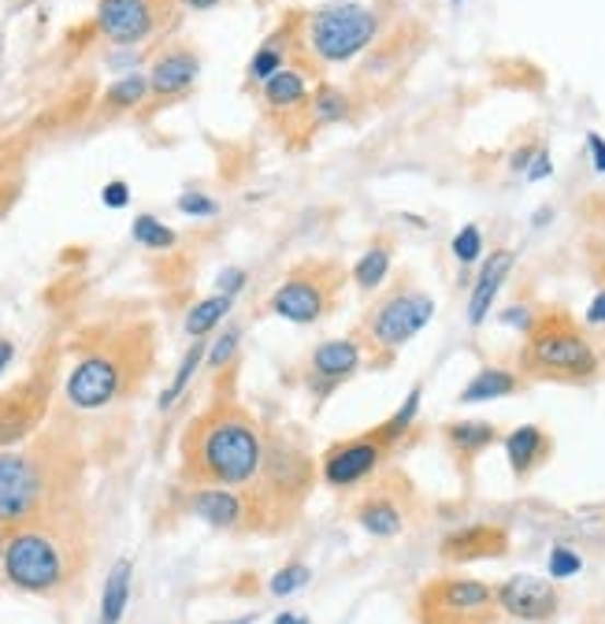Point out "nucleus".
I'll use <instances>...</instances> for the list:
<instances>
[{"mask_svg": "<svg viewBox=\"0 0 605 624\" xmlns=\"http://www.w3.org/2000/svg\"><path fill=\"white\" fill-rule=\"evenodd\" d=\"M86 562L90 543L71 506L12 528V532H4V546H0L4 580L15 591L37 594V599H56V594L74 588L79 576L86 573Z\"/></svg>", "mask_w": 605, "mask_h": 624, "instance_id": "nucleus-1", "label": "nucleus"}, {"mask_svg": "<svg viewBox=\"0 0 605 624\" xmlns=\"http://www.w3.org/2000/svg\"><path fill=\"white\" fill-rule=\"evenodd\" d=\"M260 424L238 402L220 398L190 424L183 439V472L201 487H249L264 469Z\"/></svg>", "mask_w": 605, "mask_h": 624, "instance_id": "nucleus-2", "label": "nucleus"}, {"mask_svg": "<svg viewBox=\"0 0 605 624\" xmlns=\"http://www.w3.org/2000/svg\"><path fill=\"white\" fill-rule=\"evenodd\" d=\"M71 453L56 439L26 450H0V528L12 532L71 506Z\"/></svg>", "mask_w": 605, "mask_h": 624, "instance_id": "nucleus-3", "label": "nucleus"}, {"mask_svg": "<svg viewBox=\"0 0 605 624\" xmlns=\"http://www.w3.org/2000/svg\"><path fill=\"white\" fill-rule=\"evenodd\" d=\"M516 372L538 383L583 386L602 375V354L575 316L565 309H543L535 327L524 335L516 354Z\"/></svg>", "mask_w": 605, "mask_h": 624, "instance_id": "nucleus-4", "label": "nucleus"}, {"mask_svg": "<svg viewBox=\"0 0 605 624\" xmlns=\"http://www.w3.org/2000/svg\"><path fill=\"white\" fill-rule=\"evenodd\" d=\"M149 368V331L130 327L127 335L93 346L71 365L63 380V398L79 413H97L119 402Z\"/></svg>", "mask_w": 605, "mask_h": 624, "instance_id": "nucleus-5", "label": "nucleus"}, {"mask_svg": "<svg viewBox=\"0 0 605 624\" xmlns=\"http://www.w3.org/2000/svg\"><path fill=\"white\" fill-rule=\"evenodd\" d=\"M434 309H439L434 294H428V290L416 287L409 279H398L391 282V287H383L380 294L372 298V305L361 312V320H357L353 327V338L364 346L368 361L375 368H386L394 365V357H398L420 331H428V324L434 320Z\"/></svg>", "mask_w": 605, "mask_h": 624, "instance_id": "nucleus-6", "label": "nucleus"}, {"mask_svg": "<svg viewBox=\"0 0 605 624\" xmlns=\"http://www.w3.org/2000/svg\"><path fill=\"white\" fill-rule=\"evenodd\" d=\"M312 479H316V461L298 442L271 439L260 476L253 479L257 490L245 495L249 498V528H257V520H276V528L290 524V517L312 490Z\"/></svg>", "mask_w": 605, "mask_h": 624, "instance_id": "nucleus-7", "label": "nucleus"}, {"mask_svg": "<svg viewBox=\"0 0 605 624\" xmlns=\"http://www.w3.org/2000/svg\"><path fill=\"white\" fill-rule=\"evenodd\" d=\"M383 15L361 0H335L305 15V49L319 63H353L380 42Z\"/></svg>", "mask_w": 605, "mask_h": 624, "instance_id": "nucleus-8", "label": "nucleus"}, {"mask_svg": "<svg viewBox=\"0 0 605 624\" xmlns=\"http://www.w3.org/2000/svg\"><path fill=\"white\" fill-rule=\"evenodd\" d=\"M346 271L335 261H305L287 271V279L268 298V309L279 320L298 327H312L319 320L335 316L346 294Z\"/></svg>", "mask_w": 605, "mask_h": 624, "instance_id": "nucleus-9", "label": "nucleus"}, {"mask_svg": "<svg viewBox=\"0 0 605 624\" xmlns=\"http://www.w3.org/2000/svg\"><path fill=\"white\" fill-rule=\"evenodd\" d=\"M498 594L476 576H434L416 594V621L420 624H495Z\"/></svg>", "mask_w": 605, "mask_h": 624, "instance_id": "nucleus-10", "label": "nucleus"}, {"mask_svg": "<svg viewBox=\"0 0 605 624\" xmlns=\"http://www.w3.org/2000/svg\"><path fill=\"white\" fill-rule=\"evenodd\" d=\"M391 450L394 447L380 431L368 428L364 435H353V439H342L324 450V458H319V479L330 490H353L386 465Z\"/></svg>", "mask_w": 605, "mask_h": 624, "instance_id": "nucleus-11", "label": "nucleus"}, {"mask_svg": "<svg viewBox=\"0 0 605 624\" xmlns=\"http://www.w3.org/2000/svg\"><path fill=\"white\" fill-rule=\"evenodd\" d=\"M53 383L45 380V372L31 375L26 383H19L15 391L0 394V450H12L23 439H31L49 405Z\"/></svg>", "mask_w": 605, "mask_h": 624, "instance_id": "nucleus-12", "label": "nucleus"}, {"mask_svg": "<svg viewBox=\"0 0 605 624\" xmlns=\"http://www.w3.org/2000/svg\"><path fill=\"white\" fill-rule=\"evenodd\" d=\"M164 23V0H97V31L119 49L141 45Z\"/></svg>", "mask_w": 605, "mask_h": 624, "instance_id": "nucleus-13", "label": "nucleus"}, {"mask_svg": "<svg viewBox=\"0 0 605 624\" xmlns=\"http://www.w3.org/2000/svg\"><path fill=\"white\" fill-rule=\"evenodd\" d=\"M368 361L364 346L353 335L342 338H324L319 346H312L309 354V391L316 405L327 398L330 391H338L346 380H353L361 372V365Z\"/></svg>", "mask_w": 605, "mask_h": 624, "instance_id": "nucleus-14", "label": "nucleus"}, {"mask_svg": "<svg viewBox=\"0 0 605 624\" xmlns=\"http://www.w3.org/2000/svg\"><path fill=\"white\" fill-rule=\"evenodd\" d=\"M495 594H498V610H502L505 617L524 621V624L554 621L557 610H561V591H557V583L532 573L509 576V580L498 583Z\"/></svg>", "mask_w": 605, "mask_h": 624, "instance_id": "nucleus-15", "label": "nucleus"}, {"mask_svg": "<svg viewBox=\"0 0 605 624\" xmlns=\"http://www.w3.org/2000/svg\"><path fill=\"white\" fill-rule=\"evenodd\" d=\"M516 268V253L513 250H495L487 253L484 261H479V271L476 279H472L468 287V305H465V320L468 327H484L490 320V312H495L498 298H502L509 276H513Z\"/></svg>", "mask_w": 605, "mask_h": 624, "instance_id": "nucleus-16", "label": "nucleus"}, {"mask_svg": "<svg viewBox=\"0 0 605 624\" xmlns=\"http://www.w3.org/2000/svg\"><path fill=\"white\" fill-rule=\"evenodd\" d=\"M442 562L450 565H472V562H490V557L509 554V532L502 524H490V520H476L465 524L457 532H450L439 543Z\"/></svg>", "mask_w": 605, "mask_h": 624, "instance_id": "nucleus-17", "label": "nucleus"}, {"mask_svg": "<svg viewBox=\"0 0 605 624\" xmlns=\"http://www.w3.org/2000/svg\"><path fill=\"white\" fill-rule=\"evenodd\" d=\"M197 74H201V60H197V53L175 45V49L160 53L153 60V68H149V93H153L156 101L183 97L186 90H194Z\"/></svg>", "mask_w": 605, "mask_h": 624, "instance_id": "nucleus-18", "label": "nucleus"}, {"mask_svg": "<svg viewBox=\"0 0 605 624\" xmlns=\"http://www.w3.org/2000/svg\"><path fill=\"white\" fill-rule=\"evenodd\" d=\"M190 513L223 532L249 528V498L231 487H197L190 495Z\"/></svg>", "mask_w": 605, "mask_h": 624, "instance_id": "nucleus-19", "label": "nucleus"}, {"mask_svg": "<svg viewBox=\"0 0 605 624\" xmlns=\"http://www.w3.org/2000/svg\"><path fill=\"white\" fill-rule=\"evenodd\" d=\"M502 447H505L509 472H513L516 479H532L535 472L554 458L550 431L538 428V424H520V428H513L505 435Z\"/></svg>", "mask_w": 605, "mask_h": 624, "instance_id": "nucleus-20", "label": "nucleus"}, {"mask_svg": "<svg viewBox=\"0 0 605 624\" xmlns=\"http://www.w3.org/2000/svg\"><path fill=\"white\" fill-rule=\"evenodd\" d=\"M353 517H357V524L375 539H394L405 532V524H409L402 495L391 487H375L372 495H364L361 502H357Z\"/></svg>", "mask_w": 605, "mask_h": 624, "instance_id": "nucleus-21", "label": "nucleus"}, {"mask_svg": "<svg viewBox=\"0 0 605 624\" xmlns=\"http://www.w3.org/2000/svg\"><path fill=\"white\" fill-rule=\"evenodd\" d=\"M527 386L524 375L516 368H505V365H484L472 380L461 386L457 394V405H487V402H502V398H513Z\"/></svg>", "mask_w": 605, "mask_h": 624, "instance_id": "nucleus-22", "label": "nucleus"}, {"mask_svg": "<svg viewBox=\"0 0 605 624\" xmlns=\"http://www.w3.org/2000/svg\"><path fill=\"white\" fill-rule=\"evenodd\" d=\"M260 97L271 112H305V104L312 97V71L301 63H287L279 74H271L260 86Z\"/></svg>", "mask_w": 605, "mask_h": 624, "instance_id": "nucleus-23", "label": "nucleus"}, {"mask_svg": "<svg viewBox=\"0 0 605 624\" xmlns=\"http://www.w3.org/2000/svg\"><path fill=\"white\" fill-rule=\"evenodd\" d=\"M442 442H446L453 458L468 469L472 461L484 458L495 442H502V431H498L490 420H450V424H442Z\"/></svg>", "mask_w": 605, "mask_h": 624, "instance_id": "nucleus-24", "label": "nucleus"}, {"mask_svg": "<svg viewBox=\"0 0 605 624\" xmlns=\"http://www.w3.org/2000/svg\"><path fill=\"white\" fill-rule=\"evenodd\" d=\"M391 268H394V239L391 234H380V239L353 261L349 282H353L364 298H375L386 287V279H391Z\"/></svg>", "mask_w": 605, "mask_h": 624, "instance_id": "nucleus-25", "label": "nucleus"}, {"mask_svg": "<svg viewBox=\"0 0 605 624\" xmlns=\"http://www.w3.org/2000/svg\"><path fill=\"white\" fill-rule=\"evenodd\" d=\"M130 580H135V562H130V557H119V562L108 569V580H104L97 624H119L123 621V613H127V606H130Z\"/></svg>", "mask_w": 605, "mask_h": 624, "instance_id": "nucleus-26", "label": "nucleus"}, {"mask_svg": "<svg viewBox=\"0 0 605 624\" xmlns=\"http://www.w3.org/2000/svg\"><path fill=\"white\" fill-rule=\"evenodd\" d=\"M349 112H353V101H349L342 86H335V82H316L312 86V97L305 104L309 127H335V123L349 119Z\"/></svg>", "mask_w": 605, "mask_h": 624, "instance_id": "nucleus-27", "label": "nucleus"}, {"mask_svg": "<svg viewBox=\"0 0 605 624\" xmlns=\"http://www.w3.org/2000/svg\"><path fill=\"white\" fill-rule=\"evenodd\" d=\"M290 37H294V31L290 26H282L279 34H271L268 42L257 45V53H253L249 68H245V74H249V82H257V86H264V82L271 79V74H279L282 68H287V56H290Z\"/></svg>", "mask_w": 605, "mask_h": 624, "instance_id": "nucleus-28", "label": "nucleus"}, {"mask_svg": "<svg viewBox=\"0 0 605 624\" xmlns=\"http://www.w3.org/2000/svg\"><path fill=\"white\" fill-rule=\"evenodd\" d=\"M231 309H234V298H226V294L201 298L197 305H190V312H186V320H183L186 335H190V338H208L226 316H231Z\"/></svg>", "mask_w": 605, "mask_h": 624, "instance_id": "nucleus-29", "label": "nucleus"}, {"mask_svg": "<svg viewBox=\"0 0 605 624\" xmlns=\"http://www.w3.org/2000/svg\"><path fill=\"white\" fill-rule=\"evenodd\" d=\"M149 97V71H123L108 90H104V112H130Z\"/></svg>", "mask_w": 605, "mask_h": 624, "instance_id": "nucleus-30", "label": "nucleus"}, {"mask_svg": "<svg viewBox=\"0 0 605 624\" xmlns=\"http://www.w3.org/2000/svg\"><path fill=\"white\" fill-rule=\"evenodd\" d=\"M205 357H208V343L205 338H194L190 343V349H186L183 354V361H178V368H175V375H172V383L164 386V394H160V409H172V405L183 398L186 394V386L194 383V375L201 372V365H205Z\"/></svg>", "mask_w": 605, "mask_h": 624, "instance_id": "nucleus-31", "label": "nucleus"}, {"mask_svg": "<svg viewBox=\"0 0 605 624\" xmlns=\"http://www.w3.org/2000/svg\"><path fill=\"white\" fill-rule=\"evenodd\" d=\"M420 402H423V386L416 383L409 394H405V402L398 405V409H394L391 416H386V420L380 424V431L386 442H391V447H398V442L405 439V435L412 431V424H416V416H420Z\"/></svg>", "mask_w": 605, "mask_h": 624, "instance_id": "nucleus-32", "label": "nucleus"}, {"mask_svg": "<svg viewBox=\"0 0 605 624\" xmlns=\"http://www.w3.org/2000/svg\"><path fill=\"white\" fill-rule=\"evenodd\" d=\"M130 239H135L141 250H153V253H164L175 245V231L167 223H160L156 216L141 212L135 223H130Z\"/></svg>", "mask_w": 605, "mask_h": 624, "instance_id": "nucleus-33", "label": "nucleus"}, {"mask_svg": "<svg viewBox=\"0 0 605 624\" xmlns=\"http://www.w3.org/2000/svg\"><path fill=\"white\" fill-rule=\"evenodd\" d=\"M450 253H453V261L461 264V268H476L479 261H484V231H479V223H465L457 234H453V242H450Z\"/></svg>", "mask_w": 605, "mask_h": 624, "instance_id": "nucleus-34", "label": "nucleus"}, {"mask_svg": "<svg viewBox=\"0 0 605 624\" xmlns=\"http://www.w3.org/2000/svg\"><path fill=\"white\" fill-rule=\"evenodd\" d=\"M312 580V569L305 562H290L287 569H279L276 576H271L268 591L276 594V599H290V594H298L301 588H309Z\"/></svg>", "mask_w": 605, "mask_h": 624, "instance_id": "nucleus-35", "label": "nucleus"}, {"mask_svg": "<svg viewBox=\"0 0 605 624\" xmlns=\"http://www.w3.org/2000/svg\"><path fill=\"white\" fill-rule=\"evenodd\" d=\"M546 573H550V580H572V576H580L583 573V557L575 546L569 543H557L550 557H546Z\"/></svg>", "mask_w": 605, "mask_h": 624, "instance_id": "nucleus-36", "label": "nucleus"}, {"mask_svg": "<svg viewBox=\"0 0 605 624\" xmlns=\"http://www.w3.org/2000/svg\"><path fill=\"white\" fill-rule=\"evenodd\" d=\"M238 343H242V327H226L216 335V343H208V357H205V365L212 368V372H220V368L231 365V357L238 354Z\"/></svg>", "mask_w": 605, "mask_h": 624, "instance_id": "nucleus-37", "label": "nucleus"}, {"mask_svg": "<svg viewBox=\"0 0 605 624\" xmlns=\"http://www.w3.org/2000/svg\"><path fill=\"white\" fill-rule=\"evenodd\" d=\"M538 312L543 309H535V305H505L502 312H498V324L509 327V331H516V335H527V331L535 327V320H538Z\"/></svg>", "mask_w": 605, "mask_h": 624, "instance_id": "nucleus-38", "label": "nucleus"}, {"mask_svg": "<svg viewBox=\"0 0 605 624\" xmlns=\"http://www.w3.org/2000/svg\"><path fill=\"white\" fill-rule=\"evenodd\" d=\"M175 208H178L183 216H194V220H212V216H220V201H212L208 194H197V190L178 194Z\"/></svg>", "mask_w": 605, "mask_h": 624, "instance_id": "nucleus-39", "label": "nucleus"}, {"mask_svg": "<svg viewBox=\"0 0 605 624\" xmlns=\"http://www.w3.org/2000/svg\"><path fill=\"white\" fill-rule=\"evenodd\" d=\"M245 282H249V271L245 268H223L220 276H216V294L238 298L245 290Z\"/></svg>", "mask_w": 605, "mask_h": 624, "instance_id": "nucleus-40", "label": "nucleus"}, {"mask_svg": "<svg viewBox=\"0 0 605 624\" xmlns=\"http://www.w3.org/2000/svg\"><path fill=\"white\" fill-rule=\"evenodd\" d=\"M550 175H554L550 149L538 146V153H535V160H532V167H527V172H524V178H527V183H546V178H550Z\"/></svg>", "mask_w": 605, "mask_h": 624, "instance_id": "nucleus-41", "label": "nucleus"}, {"mask_svg": "<svg viewBox=\"0 0 605 624\" xmlns=\"http://www.w3.org/2000/svg\"><path fill=\"white\" fill-rule=\"evenodd\" d=\"M101 201H104V208H127L130 205V186L123 183V178H112V183H104Z\"/></svg>", "mask_w": 605, "mask_h": 624, "instance_id": "nucleus-42", "label": "nucleus"}, {"mask_svg": "<svg viewBox=\"0 0 605 624\" xmlns=\"http://www.w3.org/2000/svg\"><path fill=\"white\" fill-rule=\"evenodd\" d=\"M583 327H605V287L594 290V298L583 309Z\"/></svg>", "mask_w": 605, "mask_h": 624, "instance_id": "nucleus-43", "label": "nucleus"}, {"mask_svg": "<svg viewBox=\"0 0 605 624\" xmlns=\"http://www.w3.org/2000/svg\"><path fill=\"white\" fill-rule=\"evenodd\" d=\"M587 153H591L594 172L605 175V138L598 135V130H591V135H587Z\"/></svg>", "mask_w": 605, "mask_h": 624, "instance_id": "nucleus-44", "label": "nucleus"}, {"mask_svg": "<svg viewBox=\"0 0 605 624\" xmlns=\"http://www.w3.org/2000/svg\"><path fill=\"white\" fill-rule=\"evenodd\" d=\"M535 153H538V146H520L516 153L509 157V172H513V175H524L527 167H532Z\"/></svg>", "mask_w": 605, "mask_h": 624, "instance_id": "nucleus-45", "label": "nucleus"}, {"mask_svg": "<svg viewBox=\"0 0 605 624\" xmlns=\"http://www.w3.org/2000/svg\"><path fill=\"white\" fill-rule=\"evenodd\" d=\"M12 361H15V343L12 338H0V375L12 368Z\"/></svg>", "mask_w": 605, "mask_h": 624, "instance_id": "nucleus-46", "label": "nucleus"}, {"mask_svg": "<svg viewBox=\"0 0 605 624\" xmlns=\"http://www.w3.org/2000/svg\"><path fill=\"white\" fill-rule=\"evenodd\" d=\"M178 4H183L186 12H212V8H220L223 0H178Z\"/></svg>", "mask_w": 605, "mask_h": 624, "instance_id": "nucleus-47", "label": "nucleus"}, {"mask_svg": "<svg viewBox=\"0 0 605 624\" xmlns=\"http://www.w3.org/2000/svg\"><path fill=\"white\" fill-rule=\"evenodd\" d=\"M554 205H543V208H535V216H532V227H550V220H554Z\"/></svg>", "mask_w": 605, "mask_h": 624, "instance_id": "nucleus-48", "label": "nucleus"}, {"mask_svg": "<svg viewBox=\"0 0 605 624\" xmlns=\"http://www.w3.org/2000/svg\"><path fill=\"white\" fill-rule=\"evenodd\" d=\"M276 624H312V621L301 617V613H294V610H282L279 617H276Z\"/></svg>", "mask_w": 605, "mask_h": 624, "instance_id": "nucleus-49", "label": "nucleus"}, {"mask_svg": "<svg viewBox=\"0 0 605 624\" xmlns=\"http://www.w3.org/2000/svg\"><path fill=\"white\" fill-rule=\"evenodd\" d=\"M226 624H253V617H238V621H226Z\"/></svg>", "mask_w": 605, "mask_h": 624, "instance_id": "nucleus-50", "label": "nucleus"}, {"mask_svg": "<svg viewBox=\"0 0 605 624\" xmlns=\"http://www.w3.org/2000/svg\"><path fill=\"white\" fill-rule=\"evenodd\" d=\"M450 4H453V8H461V4H465V0H450Z\"/></svg>", "mask_w": 605, "mask_h": 624, "instance_id": "nucleus-51", "label": "nucleus"}]
</instances>
